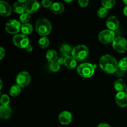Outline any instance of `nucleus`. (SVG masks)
I'll use <instances>...</instances> for the list:
<instances>
[{
	"instance_id": "nucleus-13",
	"label": "nucleus",
	"mask_w": 127,
	"mask_h": 127,
	"mask_svg": "<svg viewBox=\"0 0 127 127\" xmlns=\"http://www.w3.org/2000/svg\"><path fill=\"white\" fill-rule=\"evenodd\" d=\"M106 26L108 29L114 31L117 30L119 26V21L115 16H109L106 21Z\"/></svg>"
},
{
	"instance_id": "nucleus-31",
	"label": "nucleus",
	"mask_w": 127,
	"mask_h": 127,
	"mask_svg": "<svg viewBox=\"0 0 127 127\" xmlns=\"http://www.w3.org/2000/svg\"><path fill=\"white\" fill-rule=\"evenodd\" d=\"M52 4H53V2L51 1H50V0H43L42 1V6L44 7H45V8H49V7L50 8Z\"/></svg>"
},
{
	"instance_id": "nucleus-24",
	"label": "nucleus",
	"mask_w": 127,
	"mask_h": 127,
	"mask_svg": "<svg viewBox=\"0 0 127 127\" xmlns=\"http://www.w3.org/2000/svg\"><path fill=\"white\" fill-rule=\"evenodd\" d=\"M38 45L41 48H47L48 47L50 43V41L48 40V38L46 37H42V38H40L38 40Z\"/></svg>"
},
{
	"instance_id": "nucleus-5",
	"label": "nucleus",
	"mask_w": 127,
	"mask_h": 127,
	"mask_svg": "<svg viewBox=\"0 0 127 127\" xmlns=\"http://www.w3.org/2000/svg\"><path fill=\"white\" fill-rule=\"evenodd\" d=\"M99 40L104 44H108L114 42L115 38V35L114 31L110 29H105L99 33Z\"/></svg>"
},
{
	"instance_id": "nucleus-33",
	"label": "nucleus",
	"mask_w": 127,
	"mask_h": 127,
	"mask_svg": "<svg viewBox=\"0 0 127 127\" xmlns=\"http://www.w3.org/2000/svg\"><path fill=\"white\" fill-rule=\"evenodd\" d=\"M6 54V50L3 47H0V60H2Z\"/></svg>"
},
{
	"instance_id": "nucleus-21",
	"label": "nucleus",
	"mask_w": 127,
	"mask_h": 127,
	"mask_svg": "<svg viewBox=\"0 0 127 127\" xmlns=\"http://www.w3.org/2000/svg\"><path fill=\"white\" fill-rule=\"evenodd\" d=\"M13 10L16 13L21 14L26 12V10H25V4H24V3L19 2V1H17V2L14 3Z\"/></svg>"
},
{
	"instance_id": "nucleus-30",
	"label": "nucleus",
	"mask_w": 127,
	"mask_h": 127,
	"mask_svg": "<svg viewBox=\"0 0 127 127\" xmlns=\"http://www.w3.org/2000/svg\"><path fill=\"white\" fill-rule=\"evenodd\" d=\"M49 68L52 71L57 72L59 71L60 68V65L57 62H53V63H50L49 65Z\"/></svg>"
},
{
	"instance_id": "nucleus-39",
	"label": "nucleus",
	"mask_w": 127,
	"mask_h": 127,
	"mask_svg": "<svg viewBox=\"0 0 127 127\" xmlns=\"http://www.w3.org/2000/svg\"><path fill=\"white\" fill-rule=\"evenodd\" d=\"M123 2H124V3L126 4V6H127V0H124V1H123Z\"/></svg>"
},
{
	"instance_id": "nucleus-28",
	"label": "nucleus",
	"mask_w": 127,
	"mask_h": 127,
	"mask_svg": "<svg viewBox=\"0 0 127 127\" xmlns=\"http://www.w3.org/2000/svg\"><path fill=\"white\" fill-rule=\"evenodd\" d=\"M109 14V10L104 7H100L97 11V15L100 18H104L105 17Z\"/></svg>"
},
{
	"instance_id": "nucleus-1",
	"label": "nucleus",
	"mask_w": 127,
	"mask_h": 127,
	"mask_svg": "<svg viewBox=\"0 0 127 127\" xmlns=\"http://www.w3.org/2000/svg\"><path fill=\"white\" fill-rule=\"evenodd\" d=\"M99 66L102 70L107 74L116 73L119 69V63L116 59L110 55H104L99 60Z\"/></svg>"
},
{
	"instance_id": "nucleus-2",
	"label": "nucleus",
	"mask_w": 127,
	"mask_h": 127,
	"mask_svg": "<svg viewBox=\"0 0 127 127\" xmlns=\"http://www.w3.org/2000/svg\"><path fill=\"white\" fill-rule=\"evenodd\" d=\"M35 29L38 35L42 37H46L52 31V24L47 19L41 17L36 22Z\"/></svg>"
},
{
	"instance_id": "nucleus-23",
	"label": "nucleus",
	"mask_w": 127,
	"mask_h": 127,
	"mask_svg": "<svg viewBox=\"0 0 127 127\" xmlns=\"http://www.w3.org/2000/svg\"><path fill=\"white\" fill-rule=\"evenodd\" d=\"M21 87L17 84H13L9 89V94L12 97H17L21 94Z\"/></svg>"
},
{
	"instance_id": "nucleus-34",
	"label": "nucleus",
	"mask_w": 127,
	"mask_h": 127,
	"mask_svg": "<svg viewBox=\"0 0 127 127\" xmlns=\"http://www.w3.org/2000/svg\"><path fill=\"white\" fill-rule=\"evenodd\" d=\"M57 62L60 64V65H62V64H64V58L63 57H61V58H58L57 59Z\"/></svg>"
},
{
	"instance_id": "nucleus-15",
	"label": "nucleus",
	"mask_w": 127,
	"mask_h": 127,
	"mask_svg": "<svg viewBox=\"0 0 127 127\" xmlns=\"http://www.w3.org/2000/svg\"><path fill=\"white\" fill-rule=\"evenodd\" d=\"M50 9V11L55 14H60L64 11V6L61 2H56L52 4Z\"/></svg>"
},
{
	"instance_id": "nucleus-32",
	"label": "nucleus",
	"mask_w": 127,
	"mask_h": 127,
	"mask_svg": "<svg viewBox=\"0 0 127 127\" xmlns=\"http://www.w3.org/2000/svg\"><path fill=\"white\" fill-rule=\"evenodd\" d=\"M88 3H89L88 0H79L78 1V4H79V6L82 7H84L88 6Z\"/></svg>"
},
{
	"instance_id": "nucleus-40",
	"label": "nucleus",
	"mask_w": 127,
	"mask_h": 127,
	"mask_svg": "<svg viewBox=\"0 0 127 127\" xmlns=\"http://www.w3.org/2000/svg\"><path fill=\"white\" fill-rule=\"evenodd\" d=\"M2 79H1V89H2Z\"/></svg>"
},
{
	"instance_id": "nucleus-17",
	"label": "nucleus",
	"mask_w": 127,
	"mask_h": 127,
	"mask_svg": "<svg viewBox=\"0 0 127 127\" xmlns=\"http://www.w3.org/2000/svg\"><path fill=\"white\" fill-rule=\"evenodd\" d=\"M64 64L68 69H73L76 66V60L74 59L72 56H68V57L64 58Z\"/></svg>"
},
{
	"instance_id": "nucleus-3",
	"label": "nucleus",
	"mask_w": 127,
	"mask_h": 127,
	"mask_svg": "<svg viewBox=\"0 0 127 127\" xmlns=\"http://www.w3.org/2000/svg\"><path fill=\"white\" fill-rule=\"evenodd\" d=\"M89 54L88 48L84 45H78L73 48L72 57L78 61H83L86 58Z\"/></svg>"
},
{
	"instance_id": "nucleus-42",
	"label": "nucleus",
	"mask_w": 127,
	"mask_h": 127,
	"mask_svg": "<svg viewBox=\"0 0 127 127\" xmlns=\"http://www.w3.org/2000/svg\"><path fill=\"white\" fill-rule=\"evenodd\" d=\"M125 93H127V87L126 89H125Z\"/></svg>"
},
{
	"instance_id": "nucleus-41",
	"label": "nucleus",
	"mask_w": 127,
	"mask_h": 127,
	"mask_svg": "<svg viewBox=\"0 0 127 127\" xmlns=\"http://www.w3.org/2000/svg\"><path fill=\"white\" fill-rule=\"evenodd\" d=\"M64 1H65V2H72L73 1H72V0H71V1H66V0H65Z\"/></svg>"
},
{
	"instance_id": "nucleus-37",
	"label": "nucleus",
	"mask_w": 127,
	"mask_h": 127,
	"mask_svg": "<svg viewBox=\"0 0 127 127\" xmlns=\"http://www.w3.org/2000/svg\"><path fill=\"white\" fill-rule=\"evenodd\" d=\"M97 127H111L109 124H105V123H102L98 125Z\"/></svg>"
},
{
	"instance_id": "nucleus-35",
	"label": "nucleus",
	"mask_w": 127,
	"mask_h": 127,
	"mask_svg": "<svg viewBox=\"0 0 127 127\" xmlns=\"http://www.w3.org/2000/svg\"><path fill=\"white\" fill-rule=\"evenodd\" d=\"M25 50H26L27 52H32V50H33V47H32V45L31 44H29L26 47Z\"/></svg>"
},
{
	"instance_id": "nucleus-18",
	"label": "nucleus",
	"mask_w": 127,
	"mask_h": 127,
	"mask_svg": "<svg viewBox=\"0 0 127 127\" xmlns=\"http://www.w3.org/2000/svg\"><path fill=\"white\" fill-rule=\"evenodd\" d=\"M72 51H73V48H71V47L66 43L62 45L60 48V52L64 58L68 57V56H70L69 55L72 53Z\"/></svg>"
},
{
	"instance_id": "nucleus-38",
	"label": "nucleus",
	"mask_w": 127,
	"mask_h": 127,
	"mask_svg": "<svg viewBox=\"0 0 127 127\" xmlns=\"http://www.w3.org/2000/svg\"><path fill=\"white\" fill-rule=\"evenodd\" d=\"M123 12H124V14L127 17V6H125L124 7V10H123Z\"/></svg>"
},
{
	"instance_id": "nucleus-36",
	"label": "nucleus",
	"mask_w": 127,
	"mask_h": 127,
	"mask_svg": "<svg viewBox=\"0 0 127 127\" xmlns=\"http://www.w3.org/2000/svg\"><path fill=\"white\" fill-rule=\"evenodd\" d=\"M117 74V76H122L123 74H124V71H122V69H118V70L116 72Z\"/></svg>"
},
{
	"instance_id": "nucleus-10",
	"label": "nucleus",
	"mask_w": 127,
	"mask_h": 127,
	"mask_svg": "<svg viewBox=\"0 0 127 127\" xmlns=\"http://www.w3.org/2000/svg\"><path fill=\"white\" fill-rule=\"evenodd\" d=\"M40 8V4L36 0H29L25 3V10L30 14L37 12Z\"/></svg>"
},
{
	"instance_id": "nucleus-7",
	"label": "nucleus",
	"mask_w": 127,
	"mask_h": 127,
	"mask_svg": "<svg viewBox=\"0 0 127 127\" xmlns=\"http://www.w3.org/2000/svg\"><path fill=\"white\" fill-rule=\"evenodd\" d=\"M31 76L27 71H21L16 77V83L21 88L27 86L31 83Z\"/></svg>"
},
{
	"instance_id": "nucleus-8",
	"label": "nucleus",
	"mask_w": 127,
	"mask_h": 127,
	"mask_svg": "<svg viewBox=\"0 0 127 127\" xmlns=\"http://www.w3.org/2000/svg\"><path fill=\"white\" fill-rule=\"evenodd\" d=\"M13 43L16 47L20 48H26L29 43V39L27 35L22 33L15 35L13 37Z\"/></svg>"
},
{
	"instance_id": "nucleus-19",
	"label": "nucleus",
	"mask_w": 127,
	"mask_h": 127,
	"mask_svg": "<svg viewBox=\"0 0 127 127\" xmlns=\"http://www.w3.org/2000/svg\"><path fill=\"white\" fill-rule=\"evenodd\" d=\"M114 87L115 90L119 92H124V90H125L127 88L126 83L123 79H119L114 82Z\"/></svg>"
},
{
	"instance_id": "nucleus-20",
	"label": "nucleus",
	"mask_w": 127,
	"mask_h": 127,
	"mask_svg": "<svg viewBox=\"0 0 127 127\" xmlns=\"http://www.w3.org/2000/svg\"><path fill=\"white\" fill-rule=\"evenodd\" d=\"M46 58H47V60L50 63L57 62V59L58 58L57 52L54 50H49L47 51V53H46Z\"/></svg>"
},
{
	"instance_id": "nucleus-22",
	"label": "nucleus",
	"mask_w": 127,
	"mask_h": 127,
	"mask_svg": "<svg viewBox=\"0 0 127 127\" xmlns=\"http://www.w3.org/2000/svg\"><path fill=\"white\" fill-rule=\"evenodd\" d=\"M21 31L22 32V34L26 35H29L33 31V27L29 23L23 24L21 26Z\"/></svg>"
},
{
	"instance_id": "nucleus-12",
	"label": "nucleus",
	"mask_w": 127,
	"mask_h": 127,
	"mask_svg": "<svg viewBox=\"0 0 127 127\" xmlns=\"http://www.w3.org/2000/svg\"><path fill=\"white\" fill-rule=\"evenodd\" d=\"M71 114L68 111H63L58 115V120L62 125H68L72 121Z\"/></svg>"
},
{
	"instance_id": "nucleus-11",
	"label": "nucleus",
	"mask_w": 127,
	"mask_h": 127,
	"mask_svg": "<svg viewBox=\"0 0 127 127\" xmlns=\"http://www.w3.org/2000/svg\"><path fill=\"white\" fill-rule=\"evenodd\" d=\"M115 102L120 107H125L127 105V94L125 92H119L115 95Z\"/></svg>"
},
{
	"instance_id": "nucleus-14",
	"label": "nucleus",
	"mask_w": 127,
	"mask_h": 127,
	"mask_svg": "<svg viewBox=\"0 0 127 127\" xmlns=\"http://www.w3.org/2000/svg\"><path fill=\"white\" fill-rule=\"evenodd\" d=\"M12 9L11 6L5 1H0V14L1 16L7 17L11 14Z\"/></svg>"
},
{
	"instance_id": "nucleus-27",
	"label": "nucleus",
	"mask_w": 127,
	"mask_h": 127,
	"mask_svg": "<svg viewBox=\"0 0 127 127\" xmlns=\"http://www.w3.org/2000/svg\"><path fill=\"white\" fill-rule=\"evenodd\" d=\"M119 68L124 71H127V57L123 58L119 62Z\"/></svg>"
},
{
	"instance_id": "nucleus-6",
	"label": "nucleus",
	"mask_w": 127,
	"mask_h": 127,
	"mask_svg": "<svg viewBox=\"0 0 127 127\" xmlns=\"http://www.w3.org/2000/svg\"><path fill=\"white\" fill-rule=\"evenodd\" d=\"M114 50L119 53H125L127 51V40L122 37H118L112 42Z\"/></svg>"
},
{
	"instance_id": "nucleus-25",
	"label": "nucleus",
	"mask_w": 127,
	"mask_h": 127,
	"mask_svg": "<svg viewBox=\"0 0 127 127\" xmlns=\"http://www.w3.org/2000/svg\"><path fill=\"white\" fill-rule=\"evenodd\" d=\"M102 4L103 7L106 8L107 9H110L112 8L115 4V0H103L102 1Z\"/></svg>"
},
{
	"instance_id": "nucleus-29",
	"label": "nucleus",
	"mask_w": 127,
	"mask_h": 127,
	"mask_svg": "<svg viewBox=\"0 0 127 127\" xmlns=\"http://www.w3.org/2000/svg\"><path fill=\"white\" fill-rule=\"evenodd\" d=\"M0 101H1V105H8L10 102L9 97L7 94H2L1 96Z\"/></svg>"
},
{
	"instance_id": "nucleus-26",
	"label": "nucleus",
	"mask_w": 127,
	"mask_h": 127,
	"mask_svg": "<svg viewBox=\"0 0 127 127\" xmlns=\"http://www.w3.org/2000/svg\"><path fill=\"white\" fill-rule=\"evenodd\" d=\"M31 14L28 12H24V13L21 14L19 16V20L21 22H22L23 24L27 23L29 21H30V19H31Z\"/></svg>"
},
{
	"instance_id": "nucleus-4",
	"label": "nucleus",
	"mask_w": 127,
	"mask_h": 127,
	"mask_svg": "<svg viewBox=\"0 0 127 127\" xmlns=\"http://www.w3.org/2000/svg\"><path fill=\"white\" fill-rule=\"evenodd\" d=\"M77 71L78 74L83 78H91L94 74L95 68L91 63H82L78 67Z\"/></svg>"
},
{
	"instance_id": "nucleus-16",
	"label": "nucleus",
	"mask_w": 127,
	"mask_h": 127,
	"mask_svg": "<svg viewBox=\"0 0 127 127\" xmlns=\"http://www.w3.org/2000/svg\"><path fill=\"white\" fill-rule=\"evenodd\" d=\"M12 110L9 105H1L0 107V116L2 119H7L11 116Z\"/></svg>"
},
{
	"instance_id": "nucleus-9",
	"label": "nucleus",
	"mask_w": 127,
	"mask_h": 127,
	"mask_svg": "<svg viewBox=\"0 0 127 127\" xmlns=\"http://www.w3.org/2000/svg\"><path fill=\"white\" fill-rule=\"evenodd\" d=\"M21 26L19 21L16 19H11L5 25L6 31L11 34H16L20 31Z\"/></svg>"
}]
</instances>
